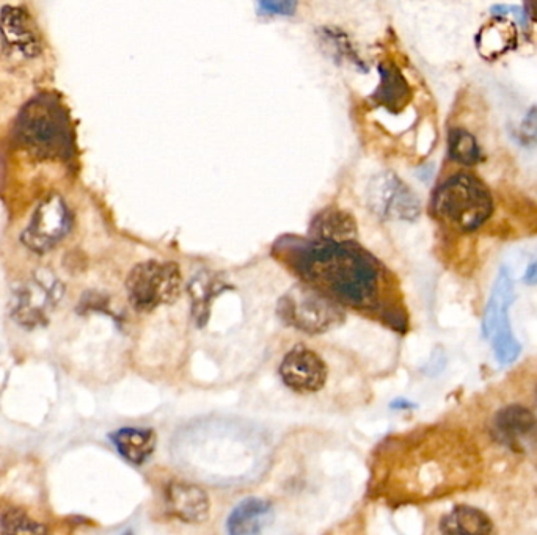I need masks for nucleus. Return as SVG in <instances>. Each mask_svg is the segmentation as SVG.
<instances>
[{
	"instance_id": "nucleus-1",
	"label": "nucleus",
	"mask_w": 537,
	"mask_h": 535,
	"mask_svg": "<svg viewBox=\"0 0 537 535\" xmlns=\"http://www.w3.org/2000/svg\"><path fill=\"white\" fill-rule=\"evenodd\" d=\"M294 264L305 280L335 302L365 308L379 294V266L351 242L305 245L296 253Z\"/></svg>"
},
{
	"instance_id": "nucleus-2",
	"label": "nucleus",
	"mask_w": 537,
	"mask_h": 535,
	"mask_svg": "<svg viewBox=\"0 0 537 535\" xmlns=\"http://www.w3.org/2000/svg\"><path fill=\"white\" fill-rule=\"evenodd\" d=\"M13 139L22 150L40 161H66L74 153L70 117L55 96H35L22 107L13 128Z\"/></svg>"
},
{
	"instance_id": "nucleus-3",
	"label": "nucleus",
	"mask_w": 537,
	"mask_h": 535,
	"mask_svg": "<svg viewBox=\"0 0 537 535\" xmlns=\"http://www.w3.org/2000/svg\"><path fill=\"white\" fill-rule=\"evenodd\" d=\"M435 214L464 231L483 225L492 214V198L472 175H456L443 182L434 195Z\"/></svg>"
},
{
	"instance_id": "nucleus-4",
	"label": "nucleus",
	"mask_w": 537,
	"mask_h": 535,
	"mask_svg": "<svg viewBox=\"0 0 537 535\" xmlns=\"http://www.w3.org/2000/svg\"><path fill=\"white\" fill-rule=\"evenodd\" d=\"M62 281L51 270L41 269L16 286L10 299V316L21 327L46 325L63 299Z\"/></svg>"
},
{
	"instance_id": "nucleus-5",
	"label": "nucleus",
	"mask_w": 537,
	"mask_h": 535,
	"mask_svg": "<svg viewBox=\"0 0 537 535\" xmlns=\"http://www.w3.org/2000/svg\"><path fill=\"white\" fill-rule=\"evenodd\" d=\"M181 272L175 263L147 261L129 273L126 281L129 302L134 310L150 313L161 305H172L181 292Z\"/></svg>"
},
{
	"instance_id": "nucleus-6",
	"label": "nucleus",
	"mask_w": 537,
	"mask_h": 535,
	"mask_svg": "<svg viewBox=\"0 0 537 535\" xmlns=\"http://www.w3.org/2000/svg\"><path fill=\"white\" fill-rule=\"evenodd\" d=\"M278 313L285 324L310 335L329 332L344 319L343 311L335 300L305 286L291 289L280 300Z\"/></svg>"
},
{
	"instance_id": "nucleus-7",
	"label": "nucleus",
	"mask_w": 537,
	"mask_h": 535,
	"mask_svg": "<svg viewBox=\"0 0 537 535\" xmlns=\"http://www.w3.org/2000/svg\"><path fill=\"white\" fill-rule=\"evenodd\" d=\"M516 300V289L509 272L501 269L487 302L483 317V333L494 347L498 363L511 364L519 358L522 347L509 324V308Z\"/></svg>"
},
{
	"instance_id": "nucleus-8",
	"label": "nucleus",
	"mask_w": 537,
	"mask_h": 535,
	"mask_svg": "<svg viewBox=\"0 0 537 535\" xmlns=\"http://www.w3.org/2000/svg\"><path fill=\"white\" fill-rule=\"evenodd\" d=\"M368 206L384 220H417L420 201L393 173L376 176L368 187Z\"/></svg>"
},
{
	"instance_id": "nucleus-9",
	"label": "nucleus",
	"mask_w": 537,
	"mask_h": 535,
	"mask_svg": "<svg viewBox=\"0 0 537 535\" xmlns=\"http://www.w3.org/2000/svg\"><path fill=\"white\" fill-rule=\"evenodd\" d=\"M70 226L71 214L65 201L52 195L33 212L29 226L22 233V242L33 252H48L68 234Z\"/></svg>"
},
{
	"instance_id": "nucleus-10",
	"label": "nucleus",
	"mask_w": 537,
	"mask_h": 535,
	"mask_svg": "<svg viewBox=\"0 0 537 535\" xmlns=\"http://www.w3.org/2000/svg\"><path fill=\"white\" fill-rule=\"evenodd\" d=\"M280 377L296 393H318L326 385L327 366L313 350L296 346L283 358Z\"/></svg>"
},
{
	"instance_id": "nucleus-11",
	"label": "nucleus",
	"mask_w": 537,
	"mask_h": 535,
	"mask_svg": "<svg viewBox=\"0 0 537 535\" xmlns=\"http://www.w3.org/2000/svg\"><path fill=\"white\" fill-rule=\"evenodd\" d=\"M0 33L10 48L16 49L27 59L40 55L43 49L37 22L26 8L7 7L0 11Z\"/></svg>"
},
{
	"instance_id": "nucleus-12",
	"label": "nucleus",
	"mask_w": 537,
	"mask_h": 535,
	"mask_svg": "<svg viewBox=\"0 0 537 535\" xmlns=\"http://www.w3.org/2000/svg\"><path fill=\"white\" fill-rule=\"evenodd\" d=\"M165 503L169 514L187 525H198L208 520L211 509L208 495L197 485L186 482L170 485L165 495Z\"/></svg>"
},
{
	"instance_id": "nucleus-13",
	"label": "nucleus",
	"mask_w": 537,
	"mask_h": 535,
	"mask_svg": "<svg viewBox=\"0 0 537 535\" xmlns=\"http://www.w3.org/2000/svg\"><path fill=\"white\" fill-rule=\"evenodd\" d=\"M517 32L516 22L506 16L494 15V18L484 24L476 35V49L479 55L487 62H495L501 55L508 54L516 48Z\"/></svg>"
},
{
	"instance_id": "nucleus-14",
	"label": "nucleus",
	"mask_w": 537,
	"mask_h": 535,
	"mask_svg": "<svg viewBox=\"0 0 537 535\" xmlns=\"http://www.w3.org/2000/svg\"><path fill=\"white\" fill-rule=\"evenodd\" d=\"M274 520V509L269 501L260 498H247L231 510L227 528L230 534H261Z\"/></svg>"
},
{
	"instance_id": "nucleus-15",
	"label": "nucleus",
	"mask_w": 537,
	"mask_h": 535,
	"mask_svg": "<svg viewBox=\"0 0 537 535\" xmlns=\"http://www.w3.org/2000/svg\"><path fill=\"white\" fill-rule=\"evenodd\" d=\"M117 451L123 459L132 465H142L147 462L156 449L158 438L151 429H139V427H125L110 435Z\"/></svg>"
},
{
	"instance_id": "nucleus-16",
	"label": "nucleus",
	"mask_w": 537,
	"mask_h": 535,
	"mask_svg": "<svg viewBox=\"0 0 537 535\" xmlns=\"http://www.w3.org/2000/svg\"><path fill=\"white\" fill-rule=\"evenodd\" d=\"M357 231L354 217L340 209L322 211L310 228L311 236L322 242H351L357 237Z\"/></svg>"
},
{
	"instance_id": "nucleus-17",
	"label": "nucleus",
	"mask_w": 537,
	"mask_h": 535,
	"mask_svg": "<svg viewBox=\"0 0 537 535\" xmlns=\"http://www.w3.org/2000/svg\"><path fill=\"white\" fill-rule=\"evenodd\" d=\"M230 288L219 275L212 272H200L190 281L189 294L192 300V314L198 325H205L209 319L212 300Z\"/></svg>"
},
{
	"instance_id": "nucleus-18",
	"label": "nucleus",
	"mask_w": 537,
	"mask_h": 535,
	"mask_svg": "<svg viewBox=\"0 0 537 535\" xmlns=\"http://www.w3.org/2000/svg\"><path fill=\"white\" fill-rule=\"evenodd\" d=\"M492 521L484 512L470 506H459L440 523L443 534L483 535L492 532Z\"/></svg>"
},
{
	"instance_id": "nucleus-19",
	"label": "nucleus",
	"mask_w": 537,
	"mask_h": 535,
	"mask_svg": "<svg viewBox=\"0 0 537 535\" xmlns=\"http://www.w3.org/2000/svg\"><path fill=\"white\" fill-rule=\"evenodd\" d=\"M498 432L506 440H517L520 437H527L537 426V419L528 408L522 405H509L498 412L495 418Z\"/></svg>"
},
{
	"instance_id": "nucleus-20",
	"label": "nucleus",
	"mask_w": 537,
	"mask_h": 535,
	"mask_svg": "<svg viewBox=\"0 0 537 535\" xmlns=\"http://www.w3.org/2000/svg\"><path fill=\"white\" fill-rule=\"evenodd\" d=\"M377 99L388 109H401L409 101V85L404 77L393 66H380V87L377 90Z\"/></svg>"
},
{
	"instance_id": "nucleus-21",
	"label": "nucleus",
	"mask_w": 537,
	"mask_h": 535,
	"mask_svg": "<svg viewBox=\"0 0 537 535\" xmlns=\"http://www.w3.org/2000/svg\"><path fill=\"white\" fill-rule=\"evenodd\" d=\"M450 157L457 164L472 167L479 161V146L470 132L464 129H454L450 132V143H448Z\"/></svg>"
},
{
	"instance_id": "nucleus-22",
	"label": "nucleus",
	"mask_w": 537,
	"mask_h": 535,
	"mask_svg": "<svg viewBox=\"0 0 537 535\" xmlns=\"http://www.w3.org/2000/svg\"><path fill=\"white\" fill-rule=\"evenodd\" d=\"M0 531L11 534H43L46 528L30 520L21 510H8L0 518Z\"/></svg>"
},
{
	"instance_id": "nucleus-23",
	"label": "nucleus",
	"mask_w": 537,
	"mask_h": 535,
	"mask_svg": "<svg viewBox=\"0 0 537 535\" xmlns=\"http://www.w3.org/2000/svg\"><path fill=\"white\" fill-rule=\"evenodd\" d=\"M258 5L266 15L293 16L296 13L297 0H258Z\"/></svg>"
},
{
	"instance_id": "nucleus-24",
	"label": "nucleus",
	"mask_w": 537,
	"mask_h": 535,
	"mask_svg": "<svg viewBox=\"0 0 537 535\" xmlns=\"http://www.w3.org/2000/svg\"><path fill=\"white\" fill-rule=\"evenodd\" d=\"M519 139L525 145H531V143L537 142V106H534L527 113V117L523 118L519 129Z\"/></svg>"
},
{
	"instance_id": "nucleus-25",
	"label": "nucleus",
	"mask_w": 537,
	"mask_h": 535,
	"mask_svg": "<svg viewBox=\"0 0 537 535\" xmlns=\"http://www.w3.org/2000/svg\"><path fill=\"white\" fill-rule=\"evenodd\" d=\"M525 283L528 284H537V259L534 261L533 264H531L530 267L527 269V273H525Z\"/></svg>"
}]
</instances>
